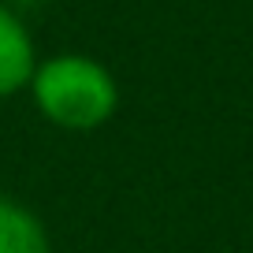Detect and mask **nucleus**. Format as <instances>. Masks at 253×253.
Here are the masks:
<instances>
[{
	"instance_id": "obj_1",
	"label": "nucleus",
	"mask_w": 253,
	"mask_h": 253,
	"mask_svg": "<svg viewBox=\"0 0 253 253\" xmlns=\"http://www.w3.org/2000/svg\"><path fill=\"white\" fill-rule=\"evenodd\" d=\"M38 112L63 130H97L119 108L116 75L101 60L82 52H60L41 60L30 79Z\"/></svg>"
},
{
	"instance_id": "obj_2",
	"label": "nucleus",
	"mask_w": 253,
	"mask_h": 253,
	"mask_svg": "<svg viewBox=\"0 0 253 253\" xmlns=\"http://www.w3.org/2000/svg\"><path fill=\"white\" fill-rule=\"evenodd\" d=\"M34 71H38V52L30 30L11 4H0V101L30 86Z\"/></svg>"
},
{
	"instance_id": "obj_3",
	"label": "nucleus",
	"mask_w": 253,
	"mask_h": 253,
	"mask_svg": "<svg viewBox=\"0 0 253 253\" xmlns=\"http://www.w3.org/2000/svg\"><path fill=\"white\" fill-rule=\"evenodd\" d=\"M0 253H52L45 223L4 194H0Z\"/></svg>"
}]
</instances>
